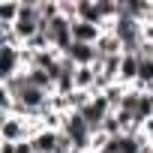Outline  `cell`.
<instances>
[{
    "label": "cell",
    "mask_w": 153,
    "mask_h": 153,
    "mask_svg": "<svg viewBox=\"0 0 153 153\" xmlns=\"http://www.w3.org/2000/svg\"><path fill=\"white\" fill-rule=\"evenodd\" d=\"M138 69H141L138 54H123V60H120V84L132 87L138 81Z\"/></svg>",
    "instance_id": "6"
},
{
    "label": "cell",
    "mask_w": 153,
    "mask_h": 153,
    "mask_svg": "<svg viewBox=\"0 0 153 153\" xmlns=\"http://www.w3.org/2000/svg\"><path fill=\"white\" fill-rule=\"evenodd\" d=\"M102 36V27L87 24V21H72V39L75 42H84V45H96Z\"/></svg>",
    "instance_id": "4"
},
{
    "label": "cell",
    "mask_w": 153,
    "mask_h": 153,
    "mask_svg": "<svg viewBox=\"0 0 153 153\" xmlns=\"http://www.w3.org/2000/svg\"><path fill=\"white\" fill-rule=\"evenodd\" d=\"M30 138H33V132H30V123L24 117H15V114L0 117V141L18 144V141H30Z\"/></svg>",
    "instance_id": "2"
},
{
    "label": "cell",
    "mask_w": 153,
    "mask_h": 153,
    "mask_svg": "<svg viewBox=\"0 0 153 153\" xmlns=\"http://www.w3.org/2000/svg\"><path fill=\"white\" fill-rule=\"evenodd\" d=\"M66 99H69V108L78 114V111H84V105L93 99V93H87V90H75V93H69Z\"/></svg>",
    "instance_id": "9"
},
{
    "label": "cell",
    "mask_w": 153,
    "mask_h": 153,
    "mask_svg": "<svg viewBox=\"0 0 153 153\" xmlns=\"http://www.w3.org/2000/svg\"><path fill=\"white\" fill-rule=\"evenodd\" d=\"M57 141H60V132H54V129H42L30 138L36 153H57Z\"/></svg>",
    "instance_id": "5"
},
{
    "label": "cell",
    "mask_w": 153,
    "mask_h": 153,
    "mask_svg": "<svg viewBox=\"0 0 153 153\" xmlns=\"http://www.w3.org/2000/svg\"><path fill=\"white\" fill-rule=\"evenodd\" d=\"M63 57H69L75 66H96V45H84V42H75Z\"/></svg>",
    "instance_id": "3"
},
{
    "label": "cell",
    "mask_w": 153,
    "mask_h": 153,
    "mask_svg": "<svg viewBox=\"0 0 153 153\" xmlns=\"http://www.w3.org/2000/svg\"><path fill=\"white\" fill-rule=\"evenodd\" d=\"M126 90H129V87L117 81V84H111V87H108V90L102 93V96L108 99V105H111V111H120V102H123V96H126Z\"/></svg>",
    "instance_id": "8"
},
{
    "label": "cell",
    "mask_w": 153,
    "mask_h": 153,
    "mask_svg": "<svg viewBox=\"0 0 153 153\" xmlns=\"http://www.w3.org/2000/svg\"><path fill=\"white\" fill-rule=\"evenodd\" d=\"M90 153H93V150H90Z\"/></svg>",
    "instance_id": "11"
},
{
    "label": "cell",
    "mask_w": 153,
    "mask_h": 153,
    "mask_svg": "<svg viewBox=\"0 0 153 153\" xmlns=\"http://www.w3.org/2000/svg\"><path fill=\"white\" fill-rule=\"evenodd\" d=\"M96 78H99V69H96V66H78V69H75V90L93 93Z\"/></svg>",
    "instance_id": "7"
},
{
    "label": "cell",
    "mask_w": 153,
    "mask_h": 153,
    "mask_svg": "<svg viewBox=\"0 0 153 153\" xmlns=\"http://www.w3.org/2000/svg\"><path fill=\"white\" fill-rule=\"evenodd\" d=\"M141 138H147V141L153 144V117H150V120H147V123L141 126Z\"/></svg>",
    "instance_id": "10"
},
{
    "label": "cell",
    "mask_w": 153,
    "mask_h": 153,
    "mask_svg": "<svg viewBox=\"0 0 153 153\" xmlns=\"http://www.w3.org/2000/svg\"><path fill=\"white\" fill-rule=\"evenodd\" d=\"M18 72H24L21 45H0V84L12 81Z\"/></svg>",
    "instance_id": "1"
}]
</instances>
